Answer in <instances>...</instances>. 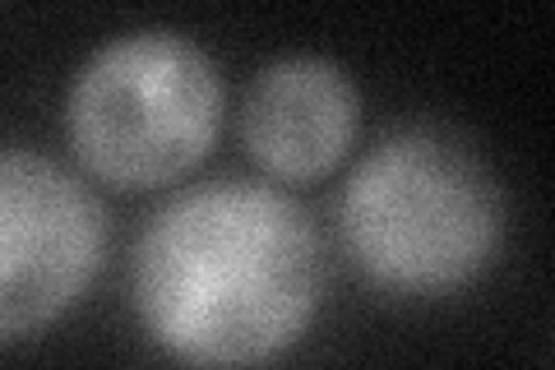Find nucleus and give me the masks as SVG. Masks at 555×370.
Segmentation results:
<instances>
[{
  "label": "nucleus",
  "instance_id": "obj_1",
  "mask_svg": "<svg viewBox=\"0 0 555 370\" xmlns=\"http://www.w3.org/2000/svg\"><path fill=\"white\" fill-rule=\"evenodd\" d=\"M324 241L278 186L228 176L167 200L130 251L139 329L185 366H259L310 329Z\"/></svg>",
  "mask_w": 555,
  "mask_h": 370
},
{
  "label": "nucleus",
  "instance_id": "obj_2",
  "mask_svg": "<svg viewBox=\"0 0 555 370\" xmlns=\"http://www.w3.org/2000/svg\"><path fill=\"white\" fill-rule=\"evenodd\" d=\"M338 237L357 273L393 296L473 288L505 245V190L463 135L408 126L347 176Z\"/></svg>",
  "mask_w": 555,
  "mask_h": 370
},
{
  "label": "nucleus",
  "instance_id": "obj_3",
  "mask_svg": "<svg viewBox=\"0 0 555 370\" xmlns=\"http://www.w3.org/2000/svg\"><path fill=\"white\" fill-rule=\"evenodd\" d=\"M222 75L177 28L102 42L65 88V144L93 181L158 190L204 163L222 126Z\"/></svg>",
  "mask_w": 555,
  "mask_h": 370
},
{
  "label": "nucleus",
  "instance_id": "obj_4",
  "mask_svg": "<svg viewBox=\"0 0 555 370\" xmlns=\"http://www.w3.org/2000/svg\"><path fill=\"white\" fill-rule=\"evenodd\" d=\"M102 255L107 214L93 190L33 149H0V347L79 306Z\"/></svg>",
  "mask_w": 555,
  "mask_h": 370
},
{
  "label": "nucleus",
  "instance_id": "obj_5",
  "mask_svg": "<svg viewBox=\"0 0 555 370\" xmlns=\"http://www.w3.org/2000/svg\"><path fill=\"white\" fill-rule=\"evenodd\" d=\"M361 93L328 56H278L241 98V144L273 181H320L357 144Z\"/></svg>",
  "mask_w": 555,
  "mask_h": 370
}]
</instances>
